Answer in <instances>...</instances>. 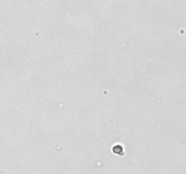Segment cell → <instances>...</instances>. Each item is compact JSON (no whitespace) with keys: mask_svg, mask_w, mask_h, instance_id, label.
I'll list each match as a JSON object with an SVG mask.
<instances>
[{"mask_svg":"<svg viewBox=\"0 0 186 174\" xmlns=\"http://www.w3.org/2000/svg\"><path fill=\"white\" fill-rule=\"evenodd\" d=\"M113 152L115 154H118V155H123V148L122 145L120 144H116L113 147Z\"/></svg>","mask_w":186,"mask_h":174,"instance_id":"cell-1","label":"cell"}]
</instances>
